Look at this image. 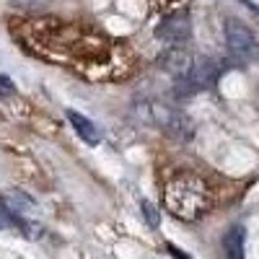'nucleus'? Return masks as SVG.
Segmentation results:
<instances>
[{
  "label": "nucleus",
  "instance_id": "nucleus-1",
  "mask_svg": "<svg viewBox=\"0 0 259 259\" xmlns=\"http://www.w3.org/2000/svg\"><path fill=\"white\" fill-rule=\"evenodd\" d=\"M163 205L179 221H200L210 207V194L200 179L174 177L163 187Z\"/></svg>",
  "mask_w": 259,
  "mask_h": 259
},
{
  "label": "nucleus",
  "instance_id": "nucleus-2",
  "mask_svg": "<svg viewBox=\"0 0 259 259\" xmlns=\"http://www.w3.org/2000/svg\"><path fill=\"white\" fill-rule=\"evenodd\" d=\"M150 124L161 127L168 138L182 140V143L192 140V135H194L192 119L184 112L171 109V106H163V104H150Z\"/></svg>",
  "mask_w": 259,
  "mask_h": 259
},
{
  "label": "nucleus",
  "instance_id": "nucleus-3",
  "mask_svg": "<svg viewBox=\"0 0 259 259\" xmlns=\"http://www.w3.org/2000/svg\"><path fill=\"white\" fill-rule=\"evenodd\" d=\"M156 36L161 41H168V45H182V41H187L192 36V16L187 11L166 16L156 26Z\"/></svg>",
  "mask_w": 259,
  "mask_h": 259
},
{
  "label": "nucleus",
  "instance_id": "nucleus-4",
  "mask_svg": "<svg viewBox=\"0 0 259 259\" xmlns=\"http://www.w3.org/2000/svg\"><path fill=\"white\" fill-rule=\"evenodd\" d=\"M226 45L233 55L239 57H249L256 52V41H254V34L246 24H241L239 18H228L226 21Z\"/></svg>",
  "mask_w": 259,
  "mask_h": 259
},
{
  "label": "nucleus",
  "instance_id": "nucleus-5",
  "mask_svg": "<svg viewBox=\"0 0 259 259\" xmlns=\"http://www.w3.org/2000/svg\"><path fill=\"white\" fill-rule=\"evenodd\" d=\"M192 65H194L192 52H189L187 47H179V45L168 47V50L161 52V57H158V68L166 70L168 75H174V78H184V75H189Z\"/></svg>",
  "mask_w": 259,
  "mask_h": 259
},
{
  "label": "nucleus",
  "instance_id": "nucleus-6",
  "mask_svg": "<svg viewBox=\"0 0 259 259\" xmlns=\"http://www.w3.org/2000/svg\"><path fill=\"white\" fill-rule=\"evenodd\" d=\"M68 119H70V124L75 127V133L89 143V145H96L99 140H101V135H99V127L91 122V119H85L83 114H78V112H73V109H68Z\"/></svg>",
  "mask_w": 259,
  "mask_h": 259
},
{
  "label": "nucleus",
  "instance_id": "nucleus-7",
  "mask_svg": "<svg viewBox=\"0 0 259 259\" xmlns=\"http://www.w3.org/2000/svg\"><path fill=\"white\" fill-rule=\"evenodd\" d=\"M228 256H236V259H241L244 256V228L241 226H233L228 233H226V241H223Z\"/></svg>",
  "mask_w": 259,
  "mask_h": 259
},
{
  "label": "nucleus",
  "instance_id": "nucleus-8",
  "mask_svg": "<svg viewBox=\"0 0 259 259\" xmlns=\"http://www.w3.org/2000/svg\"><path fill=\"white\" fill-rule=\"evenodd\" d=\"M6 200V205L13 210V212H18V215H24V212H31L34 210V202L26 197V194H21V192H11L8 197H3Z\"/></svg>",
  "mask_w": 259,
  "mask_h": 259
},
{
  "label": "nucleus",
  "instance_id": "nucleus-9",
  "mask_svg": "<svg viewBox=\"0 0 259 259\" xmlns=\"http://www.w3.org/2000/svg\"><path fill=\"white\" fill-rule=\"evenodd\" d=\"M18 223H21V215L18 212H13L8 205H6V200H0V231H18Z\"/></svg>",
  "mask_w": 259,
  "mask_h": 259
},
{
  "label": "nucleus",
  "instance_id": "nucleus-10",
  "mask_svg": "<svg viewBox=\"0 0 259 259\" xmlns=\"http://www.w3.org/2000/svg\"><path fill=\"white\" fill-rule=\"evenodd\" d=\"M11 3L18 11H41L50 6V0H11Z\"/></svg>",
  "mask_w": 259,
  "mask_h": 259
},
{
  "label": "nucleus",
  "instance_id": "nucleus-11",
  "mask_svg": "<svg viewBox=\"0 0 259 259\" xmlns=\"http://www.w3.org/2000/svg\"><path fill=\"white\" fill-rule=\"evenodd\" d=\"M140 210H143V215H145V221H148V226L150 228H158V223H161V218H158V210L150 205L148 200H143L140 202Z\"/></svg>",
  "mask_w": 259,
  "mask_h": 259
},
{
  "label": "nucleus",
  "instance_id": "nucleus-12",
  "mask_svg": "<svg viewBox=\"0 0 259 259\" xmlns=\"http://www.w3.org/2000/svg\"><path fill=\"white\" fill-rule=\"evenodd\" d=\"M16 94V85L8 75H0V96H13Z\"/></svg>",
  "mask_w": 259,
  "mask_h": 259
},
{
  "label": "nucleus",
  "instance_id": "nucleus-13",
  "mask_svg": "<svg viewBox=\"0 0 259 259\" xmlns=\"http://www.w3.org/2000/svg\"><path fill=\"white\" fill-rule=\"evenodd\" d=\"M241 3H244V6H249V8H251V11L259 16V6H256V3H251V0H241Z\"/></svg>",
  "mask_w": 259,
  "mask_h": 259
}]
</instances>
